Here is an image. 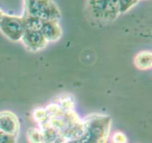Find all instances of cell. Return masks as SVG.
<instances>
[{"mask_svg":"<svg viewBox=\"0 0 152 143\" xmlns=\"http://www.w3.org/2000/svg\"><path fill=\"white\" fill-rule=\"evenodd\" d=\"M46 120L39 125H48L60 135L66 142L75 140L83 134L85 126L74 108H65L51 104L45 108Z\"/></svg>","mask_w":152,"mask_h":143,"instance_id":"obj_1","label":"cell"},{"mask_svg":"<svg viewBox=\"0 0 152 143\" xmlns=\"http://www.w3.org/2000/svg\"><path fill=\"white\" fill-rule=\"evenodd\" d=\"M83 134L75 140L66 143H106L111 129V119L103 114H94L83 120Z\"/></svg>","mask_w":152,"mask_h":143,"instance_id":"obj_2","label":"cell"},{"mask_svg":"<svg viewBox=\"0 0 152 143\" xmlns=\"http://www.w3.org/2000/svg\"><path fill=\"white\" fill-rule=\"evenodd\" d=\"M25 16L42 20H59L61 12L53 0H23Z\"/></svg>","mask_w":152,"mask_h":143,"instance_id":"obj_3","label":"cell"},{"mask_svg":"<svg viewBox=\"0 0 152 143\" xmlns=\"http://www.w3.org/2000/svg\"><path fill=\"white\" fill-rule=\"evenodd\" d=\"M87 8L95 19L111 22L119 16V0H87Z\"/></svg>","mask_w":152,"mask_h":143,"instance_id":"obj_4","label":"cell"},{"mask_svg":"<svg viewBox=\"0 0 152 143\" xmlns=\"http://www.w3.org/2000/svg\"><path fill=\"white\" fill-rule=\"evenodd\" d=\"M24 31L25 25L22 16L4 13L0 16V31L8 39L13 42L20 41Z\"/></svg>","mask_w":152,"mask_h":143,"instance_id":"obj_5","label":"cell"},{"mask_svg":"<svg viewBox=\"0 0 152 143\" xmlns=\"http://www.w3.org/2000/svg\"><path fill=\"white\" fill-rule=\"evenodd\" d=\"M20 41L31 52H39L47 46L48 42L39 30L25 29Z\"/></svg>","mask_w":152,"mask_h":143,"instance_id":"obj_6","label":"cell"},{"mask_svg":"<svg viewBox=\"0 0 152 143\" xmlns=\"http://www.w3.org/2000/svg\"><path fill=\"white\" fill-rule=\"evenodd\" d=\"M20 123L16 114L10 111H0V131L7 134L17 136Z\"/></svg>","mask_w":152,"mask_h":143,"instance_id":"obj_7","label":"cell"},{"mask_svg":"<svg viewBox=\"0 0 152 143\" xmlns=\"http://www.w3.org/2000/svg\"><path fill=\"white\" fill-rule=\"evenodd\" d=\"M39 31L48 42H56L62 36V29L58 20H42Z\"/></svg>","mask_w":152,"mask_h":143,"instance_id":"obj_8","label":"cell"},{"mask_svg":"<svg viewBox=\"0 0 152 143\" xmlns=\"http://www.w3.org/2000/svg\"><path fill=\"white\" fill-rule=\"evenodd\" d=\"M134 65L138 69L145 71L152 67V54L149 50H143L137 53L134 59Z\"/></svg>","mask_w":152,"mask_h":143,"instance_id":"obj_9","label":"cell"},{"mask_svg":"<svg viewBox=\"0 0 152 143\" xmlns=\"http://www.w3.org/2000/svg\"><path fill=\"white\" fill-rule=\"evenodd\" d=\"M140 0H119L120 13H126L133 8Z\"/></svg>","mask_w":152,"mask_h":143,"instance_id":"obj_10","label":"cell"},{"mask_svg":"<svg viewBox=\"0 0 152 143\" xmlns=\"http://www.w3.org/2000/svg\"><path fill=\"white\" fill-rule=\"evenodd\" d=\"M28 141L31 143H40L41 131L39 128H30L27 134Z\"/></svg>","mask_w":152,"mask_h":143,"instance_id":"obj_11","label":"cell"},{"mask_svg":"<svg viewBox=\"0 0 152 143\" xmlns=\"http://www.w3.org/2000/svg\"><path fill=\"white\" fill-rule=\"evenodd\" d=\"M16 137L0 131V143H16Z\"/></svg>","mask_w":152,"mask_h":143,"instance_id":"obj_12","label":"cell"},{"mask_svg":"<svg viewBox=\"0 0 152 143\" xmlns=\"http://www.w3.org/2000/svg\"><path fill=\"white\" fill-rule=\"evenodd\" d=\"M113 143H127V138L124 134L116 132L112 136Z\"/></svg>","mask_w":152,"mask_h":143,"instance_id":"obj_13","label":"cell"},{"mask_svg":"<svg viewBox=\"0 0 152 143\" xmlns=\"http://www.w3.org/2000/svg\"><path fill=\"white\" fill-rule=\"evenodd\" d=\"M4 13V12H3V11H2V10H1V9H0V16H1V14H2V13Z\"/></svg>","mask_w":152,"mask_h":143,"instance_id":"obj_14","label":"cell"}]
</instances>
